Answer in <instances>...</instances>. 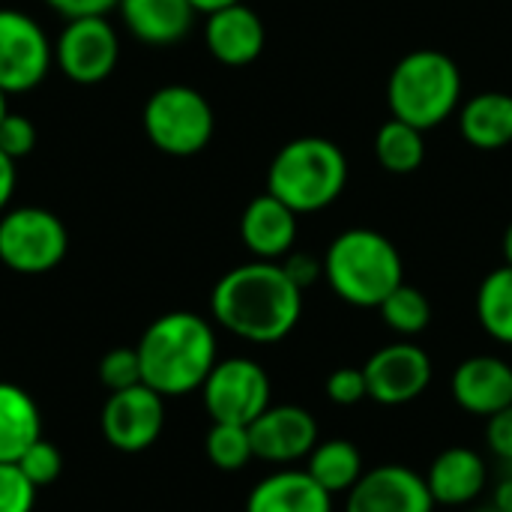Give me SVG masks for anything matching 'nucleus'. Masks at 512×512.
<instances>
[{"label": "nucleus", "mask_w": 512, "mask_h": 512, "mask_svg": "<svg viewBox=\"0 0 512 512\" xmlns=\"http://www.w3.org/2000/svg\"><path fill=\"white\" fill-rule=\"evenodd\" d=\"M213 321L252 345H273L294 333L303 315V291L279 261H249L228 270L210 291Z\"/></svg>", "instance_id": "1"}, {"label": "nucleus", "mask_w": 512, "mask_h": 512, "mask_svg": "<svg viewBox=\"0 0 512 512\" xmlns=\"http://www.w3.org/2000/svg\"><path fill=\"white\" fill-rule=\"evenodd\" d=\"M135 351L141 360V384L153 387L165 399L201 390L219 363L216 330L195 312L159 315L141 333Z\"/></svg>", "instance_id": "2"}, {"label": "nucleus", "mask_w": 512, "mask_h": 512, "mask_svg": "<svg viewBox=\"0 0 512 512\" xmlns=\"http://www.w3.org/2000/svg\"><path fill=\"white\" fill-rule=\"evenodd\" d=\"M324 279L348 306L378 309L405 282V267L390 237L372 228H348L324 252Z\"/></svg>", "instance_id": "3"}, {"label": "nucleus", "mask_w": 512, "mask_h": 512, "mask_svg": "<svg viewBox=\"0 0 512 512\" xmlns=\"http://www.w3.org/2000/svg\"><path fill=\"white\" fill-rule=\"evenodd\" d=\"M348 183L345 150L321 135H303L279 147L267 168V192L297 216L330 207Z\"/></svg>", "instance_id": "4"}, {"label": "nucleus", "mask_w": 512, "mask_h": 512, "mask_svg": "<svg viewBox=\"0 0 512 512\" xmlns=\"http://www.w3.org/2000/svg\"><path fill=\"white\" fill-rule=\"evenodd\" d=\"M387 105L393 117L435 129L462 108V72L456 60L438 48H417L405 54L387 81Z\"/></svg>", "instance_id": "5"}, {"label": "nucleus", "mask_w": 512, "mask_h": 512, "mask_svg": "<svg viewBox=\"0 0 512 512\" xmlns=\"http://www.w3.org/2000/svg\"><path fill=\"white\" fill-rule=\"evenodd\" d=\"M141 126L159 153L186 159L210 144L216 132V114L201 90L189 84H165L147 96Z\"/></svg>", "instance_id": "6"}, {"label": "nucleus", "mask_w": 512, "mask_h": 512, "mask_svg": "<svg viewBox=\"0 0 512 512\" xmlns=\"http://www.w3.org/2000/svg\"><path fill=\"white\" fill-rule=\"evenodd\" d=\"M69 252L63 219L45 207L27 204L0 213V264L21 276L54 270Z\"/></svg>", "instance_id": "7"}, {"label": "nucleus", "mask_w": 512, "mask_h": 512, "mask_svg": "<svg viewBox=\"0 0 512 512\" xmlns=\"http://www.w3.org/2000/svg\"><path fill=\"white\" fill-rule=\"evenodd\" d=\"M270 396V375L249 357L219 360L201 384V399L213 423L249 426L270 408Z\"/></svg>", "instance_id": "8"}, {"label": "nucleus", "mask_w": 512, "mask_h": 512, "mask_svg": "<svg viewBox=\"0 0 512 512\" xmlns=\"http://www.w3.org/2000/svg\"><path fill=\"white\" fill-rule=\"evenodd\" d=\"M54 66V42L45 27L12 6H0V90L6 96L36 90Z\"/></svg>", "instance_id": "9"}, {"label": "nucleus", "mask_w": 512, "mask_h": 512, "mask_svg": "<svg viewBox=\"0 0 512 512\" xmlns=\"http://www.w3.org/2000/svg\"><path fill=\"white\" fill-rule=\"evenodd\" d=\"M120 60V36L108 15L69 18L54 39V66L75 84L90 87L111 78Z\"/></svg>", "instance_id": "10"}, {"label": "nucleus", "mask_w": 512, "mask_h": 512, "mask_svg": "<svg viewBox=\"0 0 512 512\" xmlns=\"http://www.w3.org/2000/svg\"><path fill=\"white\" fill-rule=\"evenodd\" d=\"M102 438L117 453H144L150 450L165 429V396L147 384L117 390L102 405Z\"/></svg>", "instance_id": "11"}, {"label": "nucleus", "mask_w": 512, "mask_h": 512, "mask_svg": "<svg viewBox=\"0 0 512 512\" xmlns=\"http://www.w3.org/2000/svg\"><path fill=\"white\" fill-rule=\"evenodd\" d=\"M369 399L387 408L420 399L432 384V357L414 342H393L378 348L363 366Z\"/></svg>", "instance_id": "12"}, {"label": "nucleus", "mask_w": 512, "mask_h": 512, "mask_svg": "<svg viewBox=\"0 0 512 512\" xmlns=\"http://www.w3.org/2000/svg\"><path fill=\"white\" fill-rule=\"evenodd\" d=\"M435 507L426 477L408 465L369 468L345 501V512H432Z\"/></svg>", "instance_id": "13"}, {"label": "nucleus", "mask_w": 512, "mask_h": 512, "mask_svg": "<svg viewBox=\"0 0 512 512\" xmlns=\"http://www.w3.org/2000/svg\"><path fill=\"white\" fill-rule=\"evenodd\" d=\"M255 459L273 465H291L306 459L318 444V423L300 405H270L255 423H249Z\"/></svg>", "instance_id": "14"}, {"label": "nucleus", "mask_w": 512, "mask_h": 512, "mask_svg": "<svg viewBox=\"0 0 512 512\" xmlns=\"http://www.w3.org/2000/svg\"><path fill=\"white\" fill-rule=\"evenodd\" d=\"M453 402L474 414V417H492L512 405V366L501 357L477 354L456 366L450 378Z\"/></svg>", "instance_id": "15"}, {"label": "nucleus", "mask_w": 512, "mask_h": 512, "mask_svg": "<svg viewBox=\"0 0 512 512\" xmlns=\"http://www.w3.org/2000/svg\"><path fill=\"white\" fill-rule=\"evenodd\" d=\"M267 30L261 15L246 3L216 9L204 21V45L222 66H249L261 57Z\"/></svg>", "instance_id": "16"}, {"label": "nucleus", "mask_w": 512, "mask_h": 512, "mask_svg": "<svg viewBox=\"0 0 512 512\" xmlns=\"http://www.w3.org/2000/svg\"><path fill=\"white\" fill-rule=\"evenodd\" d=\"M240 240L258 261H282L297 243V213L276 195L252 198L240 216Z\"/></svg>", "instance_id": "17"}, {"label": "nucleus", "mask_w": 512, "mask_h": 512, "mask_svg": "<svg viewBox=\"0 0 512 512\" xmlns=\"http://www.w3.org/2000/svg\"><path fill=\"white\" fill-rule=\"evenodd\" d=\"M489 468L486 459L471 447H447L429 465L426 486L435 504L444 507H465L486 492Z\"/></svg>", "instance_id": "18"}, {"label": "nucleus", "mask_w": 512, "mask_h": 512, "mask_svg": "<svg viewBox=\"0 0 512 512\" xmlns=\"http://www.w3.org/2000/svg\"><path fill=\"white\" fill-rule=\"evenodd\" d=\"M123 27L150 48H168L189 36L195 24V6L189 0H120Z\"/></svg>", "instance_id": "19"}, {"label": "nucleus", "mask_w": 512, "mask_h": 512, "mask_svg": "<svg viewBox=\"0 0 512 512\" xmlns=\"http://www.w3.org/2000/svg\"><path fill=\"white\" fill-rule=\"evenodd\" d=\"M246 512H333V495L309 471L285 468L252 486Z\"/></svg>", "instance_id": "20"}, {"label": "nucleus", "mask_w": 512, "mask_h": 512, "mask_svg": "<svg viewBox=\"0 0 512 512\" xmlns=\"http://www.w3.org/2000/svg\"><path fill=\"white\" fill-rule=\"evenodd\" d=\"M459 132L477 150H504L512 144V96L486 90L462 102Z\"/></svg>", "instance_id": "21"}, {"label": "nucleus", "mask_w": 512, "mask_h": 512, "mask_svg": "<svg viewBox=\"0 0 512 512\" xmlns=\"http://www.w3.org/2000/svg\"><path fill=\"white\" fill-rule=\"evenodd\" d=\"M42 438V411L36 399L9 381H0V462L15 465Z\"/></svg>", "instance_id": "22"}, {"label": "nucleus", "mask_w": 512, "mask_h": 512, "mask_svg": "<svg viewBox=\"0 0 512 512\" xmlns=\"http://www.w3.org/2000/svg\"><path fill=\"white\" fill-rule=\"evenodd\" d=\"M330 495H348L357 480L366 474L363 468V453L357 450L354 441L345 438H330L318 441L315 450L309 453V468H306Z\"/></svg>", "instance_id": "23"}, {"label": "nucleus", "mask_w": 512, "mask_h": 512, "mask_svg": "<svg viewBox=\"0 0 512 512\" xmlns=\"http://www.w3.org/2000/svg\"><path fill=\"white\" fill-rule=\"evenodd\" d=\"M375 159L390 174H414L426 159V138L423 129L390 117L375 132Z\"/></svg>", "instance_id": "24"}, {"label": "nucleus", "mask_w": 512, "mask_h": 512, "mask_svg": "<svg viewBox=\"0 0 512 512\" xmlns=\"http://www.w3.org/2000/svg\"><path fill=\"white\" fill-rule=\"evenodd\" d=\"M477 321L501 345H512V267L492 270L477 291Z\"/></svg>", "instance_id": "25"}, {"label": "nucleus", "mask_w": 512, "mask_h": 512, "mask_svg": "<svg viewBox=\"0 0 512 512\" xmlns=\"http://www.w3.org/2000/svg\"><path fill=\"white\" fill-rule=\"evenodd\" d=\"M384 324L399 336H420L432 324V303L429 297L414 285H399L381 306H378Z\"/></svg>", "instance_id": "26"}, {"label": "nucleus", "mask_w": 512, "mask_h": 512, "mask_svg": "<svg viewBox=\"0 0 512 512\" xmlns=\"http://www.w3.org/2000/svg\"><path fill=\"white\" fill-rule=\"evenodd\" d=\"M204 450L210 465L225 474H237L255 459L249 426H237V423H213L204 438Z\"/></svg>", "instance_id": "27"}, {"label": "nucleus", "mask_w": 512, "mask_h": 512, "mask_svg": "<svg viewBox=\"0 0 512 512\" xmlns=\"http://www.w3.org/2000/svg\"><path fill=\"white\" fill-rule=\"evenodd\" d=\"M99 381L108 387V393L129 390L141 384V360L135 348H111L99 363Z\"/></svg>", "instance_id": "28"}, {"label": "nucleus", "mask_w": 512, "mask_h": 512, "mask_svg": "<svg viewBox=\"0 0 512 512\" xmlns=\"http://www.w3.org/2000/svg\"><path fill=\"white\" fill-rule=\"evenodd\" d=\"M15 465L24 471V477H27L36 489H42V486H51V483L60 477V471H63V453H60L51 441L39 438Z\"/></svg>", "instance_id": "29"}, {"label": "nucleus", "mask_w": 512, "mask_h": 512, "mask_svg": "<svg viewBox=\"0 0 512 512\" xmlns=\"http://www.w3.org/2000/svg\"><path fill=\"white\" fill-rule=\"evenodd\" d=\"M36 486L24 477L18 465L0 462V512H33Z\"/></svg>", "instance_id": "30"}, {"label": "nucleus", "mask_w": 512, "mask_h": 512, "mask_svg": "<svg viewBox=\"0 0 512 512\" xmlns=\"http://www.w3.org/2000/svg\"><path fill=\"white\" fill-rule=\"evenodd\" d=\"M36 147V126L27 114H18V111H9L3 120H0V150L9 156V159H24L30 156Z\"/></svg>", "instance_id": "31"}, {"label": "nucleus", "mask_w": 512, "mask_h": 512, "mask_svg": "<svg viewBox=\"0 0 512 512\" xmlns=\"http://www.w3.org/2000/svg\"><path fill=\"white\" fill-rule=\"evenodd\" d=\"M327 399L333 405H360L363 399H369V384H366V375L363 369H354V366H342L336 369L330 378H327Z\"/></svg>", "instance_id": "32"}, {"label": "nucleus", "mask_w": 512, "mask_h": 512, "mask_svg": "<svg viewBox=\"0 0 512 512\" xmlns=\"http://www.w3.org/2000/svg\"><path fill=\"white\" fill-rule=\"evenodd\" d=\"M279 264L285 267V273L291 276V282H294L300 291L312 288V285L324 276V258H315V255H309V252H288Z\"/></svg>", "instance_id": "33"}, {"label": "nucleus", "mask_w": 512, "mask_h": 512, "mask_svg": "<svg viewBox=\"0 0 512 512\" xmlns=\"http://www.w3.org/2000/svg\"><path fill=\"white\" fill-rule=\"evenodd\" d=\"M486 441H489V450L498 459L512 465V405L486 420Z\"/></svg>", "instance_id": "34"}, {"label": "nucleus", "mask_w": 512, "mask_h": 512, "mask_svg": "<svg viewBox=\"0 0 512 512\" xmlns=\"http://www.w3.org/2000/svg\"><path fill=\"white\" fill-rule=\"evenodd\" d=\"M45 3L69 21L84 15H108L111 9H117L120 0H45Z\"/></svg>", "instance_id": "35"}, {"label": "nucleus", "mask_w": 512, "mask_h": 512, "mask_svg": "<svg viewBox=\"0 0 512 512\" xmlns=\"http://www.w3.org/2000/svg\"><path fill=\"white\" fill-rule=\"evenodd\" d=\"M15 186H18L15 159H9V156L0 150V213L9 210V201H12V195H15Z\"/></svg>", "instance_id": "36"}, {"label": "nucleus", "mask_w": 512, "mask_h": 512, "mask_svg": "<svg viewBox=\"0 0 512 512\" xmlns=\"http://www.w3.org/2000/svg\"><path fill=\"white\" fill-rule=\"evenodd\" d=\"M495 507L512 512V474L507 480H501V486H498V492H495Z\"/></svg>", "instance_id": "37"}, {"label": "nucleus", "mask_w": 512, "mask_h": 512, "mask_svg": "<svg viewBox=\"0 0 512 512\" xmlns=\"http://www.w3.org/2000/svg\"><path fill=\"white\" fill-rule=\"evenodd\" d=\"M189 3L195 6V12L210 15V12H216V9H225V6H231V3H243V0H189Z\"/></svg>", "instance_id": "38"}, {"label": "nucleus", "mask_w": 512, "mask_h": 512, "mask_svg": "<svg viewBox=\"0 0 512 512\" xmlns=\"http://www.w3.org/2000/svg\"><path fill=\"white\" fill-rule=\"evenodd\" d=\"M501 249H504V264H510V267H512V222L507 225V231H504Z\"/></svg>", "instance_id": "39"}, {"label": "nucleus", "mask_w": 512, "mask_h": 512, "mask_svg": "<svg viewBox=\"0 0 512 512\" xmlns=\"http://www.w3.org/2000/svg\"><path fill=\"white\" fill-rule=\"evenodd\" d=\"M6 114H9V102H6V93L0 90V120H3Z\"/></svg>", "instance_id": "40"}, {"label": "nucleus", "mask_w": 512, "mask_h": 512, "mask_svg": "<svg viewBox=\"0 0 512 512\" xmlns=\"http://www.w3.org/2000/svg\"><path fill=\"white\" fill-rule=\"evenodd\" d=\"M477 512H510V510H501V507H495V504H492V507H486V510H477Z\"/></svg>", "instance_id": "41"}]
</instances>
